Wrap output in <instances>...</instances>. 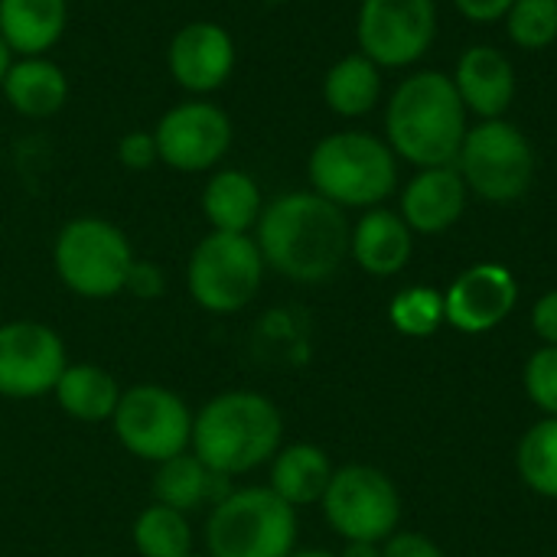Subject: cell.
Instances as JSON below:
<instances>
[{
	"label": "cell",
	"instance_id": "6da1fadb",
	"mask_svg": "<svg viewBox=\"0 0 557 557\" xmlns=\"http://www.w3.org/2000/svg\"><path fill=\"white\" fill-rule=\"evenodd\" d=\"M352 225L346 209L313 189L284 193L264 202L255 242L271 271L294 284H323L349 258Z\"/></svg>",
	"mask_w": 557,
	"mask_h": 557
},
{
	"label": "cell",
	"instance_id": "7a4b0ae2",
	"mask_svg": "<svg viewBox=\"0 0 557 557\" xmlns=\"http://www.w3.org/2000/svg\"><path fill=\"white\" fill-rule=\"evenodd\" d=\"M467 131L454 78L434 69L408 75L385 108V144L418 170L457 163Z\"/></svg>",
	"mask_w": 557,
	"mask_h": 557
},
{
	"label": "cell",
	"instance_id": "3957f363",
	"mask_svg": "<svg viewBox=\"0 0 557 557\" xmlns=\"http://www.w3.org/2000/svg\"><path fill=\"white\" fill-rule=\"evenodd\" d=\"M281 447L284 418L261 392H222L193 414L189 450L219 476H245L271 463Z\"/></svg>",
	"mask_w": 557,
	"mask_h": 557
},
{
	"label": "cell",
	"instance_id": "277c9868",
	"mask_svg": "<svg viewBox=\"0 0 557 557\" xmlns=\"http://www.w3.org/2000/svg\"><path fill=\"white\" fill-rule=\"evenodd\" d=\"M307 176L339 209H375L398 186V157L369 131H336L310 150Z\"/></svg>",
	"mask_w": 557,
	"mask_h": 557
},
{
	"label": "cell",
	"instance_id": "5b68a950",
	"mask_svg": "<svg viewBox=\"0 0 557 557\" xmlns=\"http://www.w3.org/2000/svg\"><path fill=\"white\" fill-rule=\"evenodd\" d=\"M209 557H287L297 552V509L271 486L232 490L206 522Z\"/></svg>",
	"mask_w": 557,
	"mask_h": 557
},
{
	"label": "cell",
	"instance_id": "8992f818",
	"mask_svg": "<svg viewBox=\"0 0 557 557\" xmlns=\"http://www.w3.org/2000/svg\"><path fill=\"white\" fill-rule=\"evenodd\" d=\"M134 261L137 258L127 235L114 222L98 215L65 222L52 245L59 281L85 300L117 297L127 287Z\"/></svg>",
	"mask_w": 557,
	"mask_h": 557
},
{
	"label": "cell",
	"instance_id": "52a82bcc",
	"mask_svg": "<svg viewBox=\"0 0 557 557\" xmlns=\"http://www.w3.org/2000/svg\"><path fill=\"white\" fill-rule=\"evenodd\" d=\"M264 258L255 235L209 232L189 255L186 284L189 297L209 313L245 310L264 284Z\"/></svg>",
	"mask_w": 557,
	"mask_h": 557
},
{
	"label": "cell",
	"instance_id": "ba28073f",
	"mask_svg": "<svg viewBox=\"0 0 557 557\" xmlns=\"http://www.w3.org/2000/svg\"><path fill=\"white\" fill-rule=\"evenodd\" d=\"M454 166L473 196L506 206L529 193L535 180V150L519 127L496 117L467 131Z\"/></svg>",
	"mask_w": 557,
	"mask_h": 557
},
{
	"label": "cell",
	"instance_id": "9c48e42d",
	"mask_svg": "<svg viewBox=\"0 0 557 557\" xmlns=\"http://www.w3.org/2000/svg\"><path fill=\"white\" fill-rule=\"evenodd\" d=\"M330 529L343 542H375L382 545L401 525V493L388 473L349 463L339 467L320 499Z\"/></svg>",
	"mask_w": 557,
	"mask_h": 557
},
{
	"label": "cell",
	"instance_id": "30bf717a",
	"mask_svg": "<svg viewBox=\"0 0 557 557\" xmlns=\"http://www.w3.org/2000/svg\"><path fill=\"white\" fill-rule=\"evenodd\" d=\"M111 424L121 447L153 467L189 450L193 441V411L186 401L176 392L150 382L121 392Z\"/></svg>",
	"mask_w": 557,
	"mask_h": 557
},
{
	"label": "cell",
	"instance_id": "8fae6325",
	"mask_svg": "<svg viewBox=\"0 0 557 557\" xmlns=\"http://www.w3.org/2000/svg\"><path fill=\"white\" fill-rule=\"evenodd\" d=\"M437 36L434 0H362L356 20L359 52L379 69L414 65Z\"/></svg>",
	"mask_w": 557,
	"mask_h": 557
},
{
	"label": "cell",
	"instance_id": "7c38bea8",
	"mask_svg": "<svg viewBox=\"0 0 557 557\" xmlns=\"http://www.w3.org/2000/svg\"><path fill=\"white\" fill-rule=\"evenodd\" d=\"M160 163L180 173H206L215 170L232 150L235 127L225 108L209 98H186L163 111L153 127Z\"/></svg>",
	"mask_w": 557,
	"mask_h": 557
},
{
	"label": "cell",
	"instance_id": "4fadbf2b",
	"mask_svg": "<svg viewBox=\"0 0 557 557\" xmlns=\"http://www.w3.org/2000/svg\"><path fill=\"white\" fill-rule=\"evenodd\" d=\"M62 336L36 320L0 323V398H42L65 372Z\"/></svg>",
	"mask_w": 557,
	"mask_h": 557
},
{
	"label": "cell",
	"instance_id": "5bb4252c",
	"mask_svg": "<svg viewBox=\"0 0 557 557\" xmlns=\"http://www.w3.org/2000/svg\"><path fill=\"white\" fill-rule=\"evenodd\" d=\"M235 39L222 23L193 20L180 26L166 49V69L173 82L193 98L219 91L235 72Z\"/></svg>",
	"mask_w": 557,
	"mask_h": 557
},
{
	"label": "cell",
	"instance_id": "9a60e30c",
	"mask_svg": "<svg viewBox=\"0 0 557 557\" xmlns=\"http://www.w3.org/2000/svg\"><path fill=\"white\" fill-rule=\"evenodd\" d=\"M516 304H519V281L506 264L496 261L467 268L444 290L447 323L467 336H480L503 326L516 310Z\"/></svg>",
	"mask_w": 557,
	"mask_h": 557
},
{
	"label": "cell",
	"instance_id": "2e32d148",
	"mask_svg": "<svg viewBox=\"0 0 557 557\" xmlns=\"http://www.w3.org/2000/svg\"><path fill=\"white\" fill-rule=\"evenodd\" d=\"M467 183L460 170L450 166H428L418 170L401 189V219L414 235H444L463 219L467 209Z\"/></svg>",
	"mask_w": 557,
	"mask_h": 557
},
{
	"label": "cell",
	"instance_id": "e0dca14e",
	"mask_svg": "<svg viewBox=\"0 0 557 557\" xmlns=\"http://www.w3.org/2000/svg\"><path fill=\"white\" fill-rule=\"evenodd\" d=\"M450 78L467 114H476L480 121L503 117L516 98V69L509 55L493 46H470L457 59V72Z\"/></svg>",
	"mask_w": 557,
	"mask_h": 557
},
{
	"label": "cell",
	"instance_id": "ac0fdd59",
	"mask_svg": "<svg viewBox=\"0 0 557 557\" xmlns=\"http://www.w3.org/2000/svg\"><path fill=\"white\" fill-rule=\"evenodd\" d=\"M411 251H414V232L398 212L385 206L366 209L362 219L352 225L349 255L372 277H395L411 261Z\"/></svg>",
	"mask_w": 557,
	"mask_h": 557
},
{
	"label": "cell",
	"instance_id": "d6986e66",
	"mask_svg": "<svg viewBox=\"0 0 557 557\" xmlns=\"http://www.w3.org/2000/svg\"><path fill=\"white\" fill-rule=\"evenodd\" d=\"M0 91L20 117H52L69 101V75L49 55H13Z\"/></svg>",
	"mask_w": 557,
	"mask_h": 557
},
{
	"label": "cell",
	"instance_id": "ffe728a7",
	"mask_svg": "<svg viewBox=\"0 0 557 557\" xmlns=\"http://www.w3.org/2000/svg\"><path fill=\"white\" fill-rule=\"evenodd\" d=\"M261 212V186L245 170H219L202 186V215L212 225V232L251 235Z\"/></svg>",
	"mask_w": 557,
	"mask_h": 557
},
{
	"label": "cell",
	"instance_id": "44dd1931",
	"mask_svg": "<svg viewBox=\"0 0 557 557\" xmlns=\"http://www.w3.org/2000/svg\"><path fill=\"white\" fill-rule=\"evenodd\" d=\"M153 503L170 506L176 512H193L206 503H219L232 493L228 476L212 473L193 450H183L153 470Z\"/></svg>",
	"mask_w": 557,
	"mask_h": 557
},
{
	"label": "cell",
	"instance_id": "7402d4cb",
	"mask_svg": "<svg viewBox=\"0 0 557 557\" xmlns=\"http://www.w3.org/2000/svg\"><path fill=\"white\" fill-rule=\"evenodd\" d=\"M65 23L69 0H0V36L13 55H46Z\"/></svg>",
	"mask_w": 557,
	"mask_h": 557
},
{
	"label": "cell",
	"instance_id": "603a6c76",
	"mask_svg": "<svg viewBox=\"0 0 557 557\" xmlns=\"http://www.w3.org/2000/svg\"><path fill=\"white\" fill-rule=\"evenodd\" d=\"M336 467L317 444H287L271 460V490L294 509L317 506L333 480Z\"/></svg>",
	"mask_w": 557,
	"mask_h": 557
},
{
	"label": "cell",
	"instance_id": "cb8c5ba5",
	"mask_svg": "<svg viewBox=\"0 0 557 557\" xmlns=\"http://www.w3.org/2000/svg\"><path fill=\"white\" fill-rule=\"evenodd\" d=\"M52 395L69 418L82 424H101V421H111L121 401V385L114 382L108 369L95 362H78V366H65Z\"/></svg>",
	"mask_w": 557,
	"mask_h": 557
},
{
	"label": "cell",
	"instance_id": "d4e9b609",
	"mask_svg": "<svg viewBox=\"0 0 557 557\" xmlns=\"http://www.w3.org/2000/svg\"><path fill=\"white\" fill-rule=\"evenodd\" d=\"M379 98H382V69L369 55L352 52L330 65L323 78V101L333 114L362 117L379 104Z\"/></svg>",
	"mask_w": 557,
	"mask_h": 557
},
{
	"label": "cell",
	"instance_id": "484cf974",
	"mask_svg": "<svg viewBox=\"0 0 557 557\" xmlns=\"http://www.w3.org/2000/svg\"><path fill=\"white\" fill-rule=\"evenodd\" d=\"M134 548L140 557H189L193 555V529L186 512L170 506H147L131 529Z\"/></svg>",
	"mask_w": 557,
	"mask_h": 557
},
{
	"label": "cell",
	"instance_id": "4316f807",
	"mask_svg": "<svg viewBox=\"0 0 557 557\" xmlns=\"http://www.w3.org/2000/svg\"><path fill=\"white\" fill-rule=\"evenodd\" d=\"M516 470L535 496L557 499V418H542L522 434Z\"/></svg>",
	"mask_w": 557,
	"mask_h": 557
},
{
	"label": "cell",
	"instance_id": "83f0119b",
	"mask_svg": "<svg viewBox=\"0 0 557 557\" xmlns=\"http://www.w3.org/2000/svg\"><path fill=\"white\" fill-rule=\"evenodd\" d=\"M388 320L401 336L411 339H424L434 336L444 323H447V310H444V294L428 287V284H414L395 294L392 307H388Z\"/></svg>",
	"mask_w": 557,
	"mask_h": 557
},
{
	"label": "cell",
	"instance_id": "f1b7e54d",
	"mask_svg": "<svg viewBox=\"0 0 557 557\" xmlns=\"http://www.w3.org/2000/svg\"><path fill=\"white\" fill-rule=\"evenodd\" d=\"M509 39L519 49H545L557 39V0H516L506 13Z\"/></svg>",
	"mask_w": 557,
	"mask_h": 557
},
{
	"label": "cell",
	"instance_id": "f546056e",
	"mask_svg": "<svg viewBox=\"0 0 557 557\" xmlns=\"http://www.w3.org/2000/svg\"><path fill=\"white\" fill-rule=\"evenodd\" d=\"M522 388L545 418H557V346H539L525 359Z\"/></svg>",
	"mask_w": 557,
	"mask_h": 557
},
{
	"label": "cell",
	"instance_id": "4dcf8cb0",
	"mask_svg": "<svg viewBox=\"0 0 557 557\" xmlns=\"http://www.w3.org/2000/svg\"><path fill=\"white\" fill-rule=\"evenodd\" d=\"M160 160L153 131H127L117 140V163L124 170H150Z\"/></svg>",
	"mask_w": 557,
	"mask_h": 557
},
{
	"label": "cell",
	"instance_id": "1f68e13d",
	"mask_svg": "<svg viewBox=\"0 0 557 557\" xmlns=\"http://www.w3.org/2000/svg\"><path fill=\"white\" fill-rule=\"evenodd\" d=\"M382 557H444L441 545L431 542L421 532H395L392 539L382 542Z\"/></svg>",
	"mask_w": 557,
	"mask_h": 557
},
{
	"label": "cell",
	"instance_id": "d6a6232c",
	"mask_svg": "<svg viewBox=\"0 0 557 557\" xmlns=\"http://www.w3.org/2000/svg\"><path fill=\"white\" fill-rule=\"evenodd\" d=\"M532 330L542 346H557V287L542 294L532 307Z\"/></svg>",
	"mask_w": 557,
	"mask_h": 557
},
{
	"label": "cell",
	"instance_id": "836d02e7",
	"mask_svg": "<svg viewBox=\"0 0 557 557\" xmlns=\"http://www.w3.org/2000/svg\"><path fill=\"white\" fill-rule=\"evenodd\" d=\"M124 290H131L140 300H153V297L163 294V271L157 264H150V261H134Z\"/></svg>",
	"mask_w": 557,
	"mask_h": 557
},
{
	"label": "cell",
	"instance_id": "e575fe53",
	"mask_svg": "<svg viewBox=\"0 0 557 557\" xmlns=\"http://www.w3.org/2000/svg\"><path fill=\"white\" fill-rule=\"evenodd\" d=\"M516 0H454V7L470 20V23H496L506 20L509 7Z\"/></svg>",
	"mask_w": 557,
	"mask_h": 557
},
{
	"label": "cell",
	"instance_id": "d590c367",
	"mask_svg": "<svg viewBox=\"0 0 557 557\" xmlns=\"http://www.w3.org/2000/svg\"><path fill=\"white\" fill-rule=\"evenodd\" d=\"M336 557H382V545H375V542H346V548Z\"/></svg>",
	"mask_w": 557,
	"mask_h": 557
},
{
	"label": "cell",
	"instance_id": "8d00e7d4",
	"mask_svg": "<svg viewBox=\"0 0 557 557\" xmlns=\"http://www.w3.org/2000/svg\"><path fill=\"white\" fill-rule=\"evenodd\" d=\"M10 62H13V52H10V46L3 42V36H0V82H3V75H7V69H10Z\"/></svg>",
	"mask_w": 557,
	"mask_h": 557
},
{
	"label": "cell",
	"instance_id": "74e56055",
	"mask_svg": "<svg viewBox=\"0 0 557 557\" xmlns=\"http://www.w3.org/2000/svg\"><path fill=\"white\" fill-rule=\"evenodd\" d=\"M287 557H336V555H330V552H323V548H307V552H294V555H287Z\"/></svg>",
	"mask_w": 557,
	"mask_h": 557
},
{
	"label": "cell",
	"instance_id": "f35d334b",
	"mask_svg": "<svg viewBox=\"0 0 557 557\" xmlns=\"http://www.w3.org/2000/svg\"><path fill=\"white\" fill-rule=\"evenodd\" d=\"M264 3H287V0H264Z\"/></svg>",
	"mask_w": 557,
	"mask_h": 557
},
{
	"label": "cell",
	"instance_id": "ab89813d",
	"mask_svg": "<svg viewBox=\"0 0 557 557\" xmlns=\"http://www.w3.org/2000/svg\"><path fill=\"white\" fill-rule=\"evenodd\" d=\"M189 557H209V555H189Z\"/></svg>",
	"mask_w": 557,
	"mask_h": 557
}]
</instances>
